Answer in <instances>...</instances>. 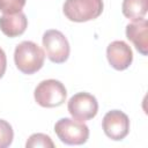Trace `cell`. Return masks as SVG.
Masks as SVG:
<instances>
[{"mask_svg":"<svg viewBox=\"0 0 148 148\" xmlns=\"http://www.w3.org/2000/svg\"><path fill=\"white\" fill-rule=\"evenodd\" d=\"M45 60L44 51L31 40H23L15 47L14 61L20 72L31 75L38 72Z\"/></svg>","mask_w":148,"mask_h":148,"instance_id":"cell-1","label":"cell"},{"mask_svg":"<svg viewBox=\"0 0 148 148\" xmlns=\"http://www.w3.org/2000/svg\"><path fill=\"white\" fill-rule=\"evenodd\" d=\"M103 8V0H66L62 12L69 21L81 23L97 18Z\"/></svg>","mask_w":148,"mask_h":148,"instance_id":"cell-2","label":"cell"},{"mask_svg":"<svg viewBox=\"0 0 148 148\" xmlns=\"http://www.w3.org/2000/svg\"><path fill=\"white\" fill-rule=\"evenodd\" d=\"M35 101L43 108H57L65 103L67 90L65 86L54 79L39 82L34 91Z\"/></svg>","mask_w":148,"mask_h":148,"instance_id":"cell-3","label":"cell"},{"mask_svg":"<svg viewBox=\"0 0 148 148\" xmlns=\"http://www.w3.org/2000/svg\"><path fill=\"white\" fill-rule=\"evenodd\" d=\"M54 132L62 143L69 146L83 145L89 139V127L76 119H59L54 125Z\"/></svg>","mask_w":148,"mask_h":148,"instance_id":"cell-4","label":"cell"},{"mask_svg":"<svg viewBox=\"0 0 148 148\" xmlns=\"http://www.w3.org/2000/svg\"><path fill=\"white\" fill-rule=\"evenodd\" d=\"M42 43L47 58L52 62L62 64L68 59L71 47L67 38L61 31L56 29L46 30L43 35Z\"/></svg>","mask_w":148,"mask_h":148,"instance_id":"cell-5","label":"cell"},{"mask_svg":"<svg viewBox=\"0 0 148 148\" xmlns=\"http://www.w3.org/2000/svg\"><path fill=\"white\" fill-rule=\"evenodd\" d=\"M67 109L74 119L86 121L92 119L97 114L98 102L96 97L89 92H77L69 98Z\"/></svg>","mask_w":148,"mask_h":148,"instance_id":"cell-6","label":"cell"},{"mask_svg":"<svg viewBox=\"0 0 148 148\" xmlns=\"http://www.w3.org/2000/svg\"><path fill=\"white\" fill-rule=\"evenodd\" d=\"M102 127L108 138L114 141H120L126 138L130 132V119L123 111L111 110L104 116Z\"/></svg>","mask_w":148,"mask_h":148,"instance_id":"cell-7","label":"cell"},{"mask_svg":"<svg viewBox=\"0 0 148 148\" xmlns=\"http://www.w3.org/2000/svg\"><path fill=\"white\" fill-rule=\"evenodd\" d=\"M106 58L111 67L117 71H124L133 61V52L124 40H114L106 47Z\"/></svg>","mask_w":148,"mask_h":148,"instance_id":"cell-8","label":"cell"},{"mask_svg":"<svg viewBox=\"0 0 148 148\" xmlns=\"http://www.w3.org/2000/svg\"><path fill=\"white\" fill-rule=\"evenodd\" d=\"M126 37L130 39L138 52L142 56L148 53V22L147 20H141L138 22H132L126 25Z\"/></svg>","mask_w":148,"mask_h":148,"instance_id":"cell-9","label":"cell"},{"mask_svg":"<svg viewBox=\"0 0 148 148\" xmlns=\"http://www.w3.org/2000/svg\"><path fill=\"white\" fill-rule=\"evenodd\" d=\"M28 27V18L24 13L3 14L0 16V30L9 38L21 36Z\"/></svg>","mask_w":148,"mask_h":148,"instance_id":"cell-10","label":"cell"},{"mask_svg":"<svg viewBox=\"0 0 148 148\" xmlns=\"http://www.w3.org/2000/svg\"><path fill=\"white\" fill-rule=\"evenodd\" d=\"M148 9V0H124L121 12L125 17L132 22H138L145 18Z\"/></svg>","mask_w":148,"mask_h":148,"instance_id":"cell-11","label":"cell"},{"mask_svg":"<svg viewBox=\"0 0 148 148\" xmlns=\"http://www.w3.org/2000/svg\"><path fill=\"white\" fill-rule=\"evenodd\" d=\"M27 148H36V147H43V148H53L54 143L52 139L43 133H35L29 136V139L25 142Z\"/></svg>","mask_w":148,"mask_h":148,"instance_id":"cell-12","label":"cell"},{"mask_svg":"<svg viewBox=\"0 0 148 148\" xmlns=\"http://www.w3.org/2000/svg\"><path fill=\"white\" fill-rule=\"evenodd\" d=\"M13 139L14 131L12 125L6 120L0 119V148L9 147L13 142Z\"/></svg>","mask_w":148,"mask_h":148,"instance_id":"cell-13","label":"cell"},{"mask_svg":"<svg viewBox=\"0 0 148 148\" xmlns=\"http://www.w3.org/2000/svg\"><path fill=\"white\" fill-rule=\"evenodd\" d=\"M27 0H0V12L3 14H16L22 12Z\"/></svg>","mask_w":148,"mask_h":148,"instance_id":"cell-14","label":"cell"},{"mask_svg":"<svg viewBox=\"0 0 148 148\" xmlns=\"http://www.w3.org/2000/svg\"><path fill=\"white\" fill-rule=\"evenodd\" d=\"M7 68V58H6V53L5 51L0 47V79L3 76Z\"/></svg>","mask_w":148,"mask_h":148,"instance_id":"cell-15","label":"cell"}]
</instances>
